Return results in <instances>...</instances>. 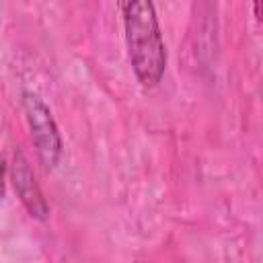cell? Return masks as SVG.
Instances as JSON below:
<instances>
[{
  "mask_svg": "<svg viewBox=\"0 0 263 263\" xmlns=\"http://www.w3.org/2000/svg\"><path fill=\"white\" fill-rule=\"evenodd\" d=\"M253 12H255V18L261 21V0H253Z\"/></svg>",
  "mask_w": 263,
  "mask_h": 263,
  "instance_id": "5",
  "label": "cell"
},
{
  "mask_svg": "<svg viewBox=\"0 0 263 263\" xmlns=\"http://www.w3.org/2000/svg\"><path fill=\"white\" fill-rule=\"evenodd\" d=\"M23 107H25V115H27V123L31 129L37 156L43 162V166L53 168L60 162V156L64 150L62 136L55 125L53 115L49 107L43 103V99L29 90L23 92Z\"/></svg>",
  "mask_w": 263,
  "mask_h": 263,
  "instance_id": "2",
  "label": "cell"
},
{
  "mask_svg": "<svg viewBox=\"0 0 263 263\" xmlns=\"http://www.w3.org/2000/svg\"><path fill=\"white\" fill-rule=\"evenodd\" d=\"M127 58L144 88L156 86L166 70V45L152 0H117Z\"/></svg>",
  "mask_w": 263,
  "mask_h": 263,
  "instance_id": "1",
  "label": "cell"
},
{
  "mask_svg": "<svg viewBox=\"0 0 263 263\" xmlns=\"http://www.w3.org/2000/svg\"><path fill=\"white\" fill-rule=\"evenodd\" d=\"M4 193H6V162L0 154V201L4 199Z\"/></svg>",
  "mask_w": 263,
  "mask_h": 263,
  "instance_id": "4",
  "label": "cell"
},
{
  "mask_svg": "<svg viewBox=\"0 0 263 263\" xmlns=\"http://www.w3.org/2000/svg\"><path fill=\"white\" fill-rule=\"evenodd\" d=\"M12 181H14V189L18 193L23 205L27 208V212L37 220H47L49 218V203L45 201L39 185L35 183V175H33L27 158L23 156V152L14 154Z\"/></svg>",
  "mask_w": 263,
  "mask_h": 263,
  "instance_id": "3",
  "label": "cell"
}]
</instances>
